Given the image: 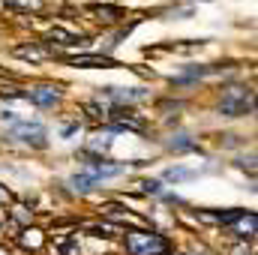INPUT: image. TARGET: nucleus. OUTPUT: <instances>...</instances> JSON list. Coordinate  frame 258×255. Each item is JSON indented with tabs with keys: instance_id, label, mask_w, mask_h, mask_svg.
I'll list each match as a JSON object with an SVG mask.
<instances>
[{
	"instance_id": "15",
	"label": "nucleus",
	"mask_w": 258,
	"mask_h": 255,
	"mask_svg": "<svg viewBox=\"0 0 258 255\" xmlns=\"http://www.w3.org/2000/svg\"><path fill=\"white\" fill-rule=\"evenodd\" d=\"M144 192H159V180H144Z\"/></svg>"
},
{
	"instance_id": "3",
	"label": "nucleus",
	"mask_w": 258,
	"mask_h": 255,
	"mask_svg": "<svg viewBox=\"0 0 258 255\" xmlns=\"http://www.w3.org/2000/svg\"><path fill=\"white\" fill-rule=\"evenodd\" d=\"M6 138L12 141H24V144H33V147H45V126L42 123H27V120H18L12 123V129L6 132Z\"/></svg>"
},
{
	"instance_id": "8",
	"label": "nucleus",
	"mask_w": 258,
	"mask_h": 255,
	"mask_svg": "<svg viewBox=\"0 0 258 255\" xmlns=\"http://www.w3.org/2000/svg\"><path fill=\"white\" fill-rule=\"evenodd\" d=\"M198 171H192V168H168L165 171V180H174V183H183V180H192Z\"/></svg>"
},
{
	"instance_id": "10",
	"label": "nucleus",
	"mask_w": 258,
	"mask_h": 255,
	"mask_svg": "<svg viewBox=\"0 0 258 255\" xmlns=\"http://www.w3.org/2000/svg\"><path fill=\"white\" fill-rule=\"evenodd\" d=\"M75 66H114L108 57H72Z\"/></svg>"
},
{
	"instance_id": "4",
	"label": "nucleus",
	"mask_w": 258,
	"mask_h": 255,
	"mask_svg": "<svg viewBox=\"0 0 258 255\" xmlns=\"http://www.w3.org/2000/svg\"><path fill=\"white\" fill-rule=\"evenodd\" d=\"M27 99H33V102L42 105V108H51V105L60 102V90L51 87V84H39V87H33V90L27 93Z\"/></svg>"
},
{
	"instance_id": "7",
	"label": "nucleus",
	"mask_w": 258,
	"mask_h": 255,
	"mask_svg": "<svg viewBox=\"0 0 258 255\" xmlns=\"http://www.w3.org/2000/svg\"><path fill=\"white\" fill-rule=\"evenodd\" d=\"M15 57H24V60H42L45 57V48H36V45H18L15 48Z\"/></svg>"
},
{
	"instance_id": "12",
	"label": "nucleus",
	"mask_w": 258,
	"mask_h": 255,
	"mask_svg": "<svg viewBox=\"0 0 258 255\" xmlns=\"http://www.w3.org/2000/svg\"><path fill=\"white\" fill-rule=\"evenodd\" d=\"M195 141L189 138V135H177L174 141H171V150H192Z\"/></svg>"
},
{
	"instance_id": "9",
	"label": "nucleus",
	"mask_w": 258,
	"mask_h": 255,
	"mask_svg": "<svg viewBox=\"0 0 258 255\" xmlns=\"http://www.w3.org/2000/svg\"><path fill=\"white\" fill-rule=\"evenodd\" d=\"M69 183H72V186H75L78 192H87L90 186H93V183H96V180H93V174H75Z\"/></svg>"
},
{
	"instance_id": "6",
	"label": "nucleus",
	"mask_w": 258,
	"mask_h": 255,
	"mask_svg": "<svg viewBox=\"0 0 258 255\" xmlns=\"http://www.w3.org/2000/svg\"><path fill=\"white\" fill-rule=\"evenodd\" d=\"M126 171V165H111V162H90V174H93V180H99V177H117V174H123Z\"/></svg>"
},
{
	"instance_id": "2",
	"label": "nucleus",
	"mask_w": 258,
	"mask_h": 255,
	"mask_svg": "<svg viewBox=\"0 0 258 255\" xmlns=\"http://www.w3.org/2000/svg\"><path fill=\"white\" fill-rule=\"evenodd\" d=\"M126 249L132 255H162L165 252V240L159 234H150V231H129Z\"/></svg>"
},
{
	"instance_id": "5",
	"label": "nucleus",
	"mask_w": 258,
	"mask_h": 255,
	"mask_svg": "<svg viewBox=\"0 0 258 255\" xmlns=\"http://www.w3.org/2000/svg\"><path fill=\"white\" fill-rule=\"evenodd\" d=\"M105 96H111V99H117V102H141L144 96H147V90H120V87H105Z\"/></svg>"
},
{
	"instance_id": "13",
	"label": "nucleus",
	"mask_w": 258,
	"mask_h": 255,
	"mask_svg": "<svg viewBox=\"0 0 258 255\" xmlns=\"http://www.w3.org/2000/svg\"><path fill=\"white\" fill-rule=\"evenodd\" d=\"M21 243H24V246H33V249H36V246L42 243V237H39V231H24V234H21Z\"/></svg>"
},
{
	"instance_id": "11",
	"label": "nucleus",
	"mask_w": 258,
	"mask_h": 255,
	"mask_svg": "<svg viewBox=\"0 0 258 255\" xmlns=\"http://www.w3.org/2000/svg\"><path fill=\"white\" fill-rule=\"evenodd\" d=\"M237 231H246V237H252L255 234V216L249 213V216H240L237 219Z\"/></svg>"
},
{
	"instance_id": "18",
	"label": "nucleus",
	"mask_w": 258,
	"mask_h": 255,
	"mask_svg": "<svg viewBox=\"0 0 258 255\" xmlns=\"http://www.w3.org/2000/svg\"><path fill=\"white\" fill-rule=\"evenodd\" d=\"M0 255H9V252H6V249H0Z\"/></svg>"
},
{
	"instance_id": "16",
	"label": "nucleus",
	"mask_w": 258,
	"mask_h": 255,
	"mask_svg": "<svg viewBox=\"0 0 258 255\" xmlns=\"http://www.w3.org/2000/svg\"><path fill=\"white\" fill-rule=\"evenodd\" d=\"M6 3H15V6H39V0H6Z\"/></svg>"
},
{
	"instance_id": "14",
	"label": "nucleus",
	"mask_w": 258,
	"mask_h": 255,
	"mask_svg": "<svg viewBox=\"0 0 258 255\" xmlns=\"http://www.w3.org/2000/svg\"><path fill=\"white\" fill-rule=\"evenodd\" d=\"M9 201H12V192L0 183V204H9Z\"/></svg>"
},
{
	"instance_id": "17",
	"label": "nucleus",
	"mask_w": 258,
	"mask_h": 255,
	"mask_svg": "<svg viewBox=\"0 0 258 255\" xmlns=\"http://www.w3.org/2000/svg\"><path fill=\"white\" fill-rule=\"evenodd\" d=\"M234 255H249V249H246V246H237V249H234Z\"/></svg>"
},
{
	"instance_id": "1",
	"label": "nucleus",
	"mask_w": 258,
	"mask_h": 255,
	"mask_svg": "<svg viewBox=\"0 0 258 255\" xmlns=\"http://www.w3.org/2000/svg\"><path fill=\"white\" fill-rule=\"evenodd\" d=\"M249 111H252V90H249V87L234 84V87H228V90L222 93V99H219V114H225V117H243V114H249Z\"/></svg>"
}]
</instances>
